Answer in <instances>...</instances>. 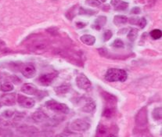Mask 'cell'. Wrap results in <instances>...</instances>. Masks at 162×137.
Segmentation results:
<instances>
[{
	"label": "cell",
	"mask_w": 162,
	"mask_h": 137,
	"mask_svg": "<svg viewBox=\"0 0 162 137\" xmlns=\"http://www.w3.org/2000/svg\"><path fill=\"white\" fill-rule=\"evenodd\" d=\"M0 102L2 104L6 105V106H12L15 104L16 102V95L14 93H9V94H5L1 97Z\"/></svg>",
	"instance_id": "30bf717a"
},
{
	"label": "cell",
	"mask_w": 162,
	"mask_h": 137,
	"mask_svg": "<svg viewBox=\"0 0 162 137\" xmlns=\"http://www.w3.org/2000/svg\"><path fill=\"white\" fill-rule=\"evenodd\" d=\"M113 108H111V107H106V108H105V110H103V115L104 116V117H106V118H110L112 115H113Z\"/></svg>",
	"instance_id": "484cf974"
},
{
	"label": "cell",
	"mask_w": 162,
	"mask_h": 137,
	"mask_svg": "<svg viewBox=\"0 0 162 137\" xmlns=\"http://www.w3.org/2000/svg\"><path fill=\"white\" fill-rule=\"evenodd\" d=\"M1 107H2V103L0 102V108H1Z\"/></svg>",
	"instance_id": "e575fe53"
},
{
	"label": "cell",
	"mask_w": 162,
	"mask_h": 137,
	"mask_svg": "<svg viewBox=\"0 0 162 137\" xmlns=\"http://www.w3.org/2000/svg\"><path fill=\"white\" fill-rule=\"evenodd\" d=\"M101 96H102L103 100L107 103L108 104H110L113 106V105L115 104L116 102H117V98L114 97V95L110 94V93H106V92H103Z\"/></svg>",
	"instance_id": "7c38bea8"
},
{
	"label": "cell",
	"mask_w": 162,
	"mask_h": 137,
	"mask_svg": "<svg viewBox=\"0 0 162 137\" xmlns=\"http://www.w3.org/2000/svg\"><path fill=\"white\" fill-rule=\"evenodd\" d=\"M106 0H100V2H106Z\"/></svg>",
	"instance_id": "836d02e7"
},
{
	"label": "cell",
	"mask_w": 162,
	"mask_h": 137,
	"mask_svg": "<svg viewBox=\"0 0 162 137\" xmlns=\"http://www.w3.org/2000/svg\"><path fill=\"white\" fill-rule=\"evenodd\" d=\"M153 117L155 120H160L162 118V109L161 107L155 108L153 111Z\"/></svg>",
	"instance_id": "cb8c5ba5"
},
{
	"label": "cell",
	"mask_w": 162,
	"mask_h": 137,
	"mask_svg": "<svg viewBox=\"0 0 162 137\" xmlns=\"http://www.w3.org/2000/svg\"><path fill=\"white\" fill-rule=\"evenodd\" d=\"M48 48V43L43 40H37L28 46V49L34 53H43Z\"/></svg>",
	"instance_id": "8992f818"
},
{
	"label": "cell",
	"mask_w": 162,
	"mask_h": 137,
	"mask_svg": "<svg viewBox=\"0 0 162 137\" xmlns=\"http://www.w3.org/2000/svg\"><path fill=\"white\" fill-rule=\"evenodd\" d=\"M33 120L36 122H42L47 119V116L42 111H35L32 114Z\"/></svg>",
	"instance_id": "9a60e30c"
},
{
	"label": "cell",
	"mask_w": 162,
	"mask_h": 137,
	"mask_svg": "<svg viewBox=\"0 0 162 137\" xmlns=\"http://www.w3.org/2000/svg\"><path fill=\"white\" fill-rule=\"evenodd\" d=\"M14 114V112L12 111V110H5V111L2 113V116H3V117H5L6 118H12Z\"/></svg>",
	"instance_id": "f1b7e54d"
},
{
	"label": "cell",
	"mask_w": 162,
	"mask_h": 137,
	"mask_svg": "<svg viewBox=\"0 0 162 137\" xmlns=\"http://www.w3.org/2000/svg\"><path fill=\"white\" fill-rule=\"evenodd\" d=\"M22 75L27 78H31L35 77L36 75V69H35V66L31 64H27L24 65L21 70Z\"/></svg>",
	"instance_id": "9c48e42d"
},
{
	"label": "cell",
	"mask_w": 162,
	"mask_h": 137,
	"mask_svg": "<svg viewBox=\"0 0 162 137\" xmlns=\"http://www.w3.org/2000/svg\"><path fill=\"white\" fill-rule=\"evenodd\" d=\"M58 74L56 72H50V73H46V74H43L39 78L38 81H39L41 85H50L51 83L52 82L55 78H56Z\"/></svg>",
	"instance_id": "ba28073f"
},
{
	"label": "cell",
	"mask_w": 162,
	"mask_h": 137,
	"mask_svg": "<svg viewBox=\"0 0 162 137\" xmlns=\"http://www.w3.org/2000/svg\"><path fill=\"white\" fill-rule=\"evenodd\" d=\"M140 12H141L140 8L138 7V6H135V7L132 8L131 10L132 14H140Z\"/></svg>",
	"instance_id": "4dcf8cb0"
},
{
	"label": "cell",
	"mask_w": 162,
	"mask_h": 137,
	"mask_svg": "<svg viewBox=\"0 0 162 137\" xmlns=\"http://www.w3.org/2000/svg\"><path fill=\"white\" fill-rule=\"evenodd\" d=\"M114 10H118V11H122V10H125L129 7V3L125 2H123L122 0H119L117 3L114 6Z\"/></svg>",
	"instance_id": "e0dca14e"
},
{
	"label": "cell",
	"mask_w": 162,
	"mask_h": 137,
	"mask_svg": "<svg viewBox=\"0 0 162 137\" xmlns=\"http://www.w3.org/2000/svg\"><path fill=\"white\" fill-rule=\"evenodd\" d=\"M112 35H113V34H112L111 31H110V30L106 31L104 32V34H103V38H104V40L105 41L110 40V38L112 37Z\"/></svg>",
	"instance_id": "f546056e"
},
{
	"label": "cell",
	"mask_w": 162,
	"mask_h": 137,
	"mask_svg": "<svg viewBox=\"0 0 162 137\" xmlns=\"http://www.w3.org/2000/svg\"><path fill=\"white\" fill-rule=\"evenodd\" d=\"M71 129L73 131L76 132H85L87 131L90 128V124L87 122L86 121L82 119H76L71 122Z\"/></svg>",
	"instance_id": "277c9868"
},
{
	"label": "cell",
	"mask_w": 162,
	"mask_h": 137,
	"mask_svg": "<svg viewBox=\"0 0 162 137\" xmlns=\"http://www.w3.org/2000/svg\"><path fill=\"white\" fill-rule=\"evenodd\" d=\"M46 106L47 108L56 113H60V114H68L70 112V109L68 106L64 104L56 102L54 100H50L46 103Z\"/></svg>",
	"instance_id": "7a4b0ae2"
},
{
	"label": "cell",
	"mask_w": 162,
	"mask_h": 137,
	"mask_svg": "<svg viewBox=\"0 0 162 137\" xmlns=\"http://www.w3.org/2000/svg\"><path fill=\"white\" fill-rule=\"evenodd\" d=\"M21 92L24 94L35 95L38 93V89H37L36 85L32 83H25L22 85Z\"/></svg>",
	"instance_id": "8fae6325"
},
{
	"label": "cell",
	"mask_w": 162,
	"mask_h": 137,
	"mask_svg": "<svg viewBox=\"0 0 162 137\" xmlns=\"http://www.w3.org/2000/svg\"><path fill=\"white\" fill-rule=\"evenodd\" d=\"M138 33H139L138 29L136 28L131 29L129 32V34H128L127 38L129 39V40H130L131 42H134V41L136 39L137 37H138Z\"/></svg>",
	"instance_id": "44dd1931"
},
{
	"label": "cell",
	"mask_w": 162,
	"mask_h": 137,
	"mask_svg": "<svg viewBox=\"0 0 162 137\" xmlns=\"http://www.w3.org/2000/svg\"><path fill=\"white\" fill-rule=\"evenodd\" d=\"M151 36L153 39L154 40H157V39H160L162 36V32L159 29H154L151 32Z\"/></svg>",
	"instance_id": "7402d4cb"
},
{
	"label": "cell",
	"mask_w": 162,
	"mask_h": 137,
	"mask_svg": "<svg viewBox=\"0 0 162 137\" xmlns=\"http://www.w3.org/2000/svg\"><path fill=\"white\" fill-rule=\"evenodd\" d=\"M14 85L10 82H5L3 83V84H2L1 86H0V89H1L2 92H5V93L11 92V91L14 90Z\"/></svg>",
	"instance_id": "ffe728a7"
},
{
	"label": "cell",
	"mask_w": 162,
	"mask_h": 137,
	"mask_svg": "<svg viewBox=\"0 0 162 137\" xmlns=\"http://www.w3.org/2000/svg\"><path fill=\"white\" fill-rule=\"evenodd\" d=\"M95 109H96V104L93 101H89V102L87 103L85 106L83 107L82 108H81V110L85 112V113H91Z\"/></svg>",
	"instance_id": "2e32d148"
},
{
	"label": "cell",
	"mask_w": 162,
	"mask_h": 137,
	"mask_svg": "<svg viewBox=\"0 0 162 137\" xmlns=\"http://www.w3.org/2000/svg\"><path fill=\"white\" fill-rule=\"evenodd\" d=\"M135 125L139 128H143L147 125L148 117H147V108L143 107L138 111L135 118Z\"/></svg>",
	"instance_id": "3957f363"
},
{
	"label": "cell",
	"mask_w": 162,
	"mask_h": 137,
	"mask_svg": "<svg viewBox=\"0 0 162 137\" xmlns=\"http://www.w3.org/2000/svg\"><path fill=\"white\" fill-rule=\"evenodd\" d=\"M85 4L92 7H98L101 5V2L100 0H86Z\"/></svg>",
	"instance_id": "d4e9b609"
},
{
	"label": "cell",
	"mask_w": 162,
	"mask_h": 137,
	"mask_svg": "<svg viewBox=\"0 0 162 137\" xmlns=\"http://www.w3.org/2000/svg\"><path fill=\"white\" fill-rule=\"evenodd\" d=\"M147 20H146V18H139L138 25L139 26V27H140V28H144V27H146V25H147Z\"/></svg>",
	"instance_id": "83f0119b"
},
{
	"label": "cell",
	"mask_w": 162,
	"mask_h": 137,
	"mask_svg": "<svg viewBox=\"0 0 162 137\" xmlns=\"http://www.w3.org/2000/svg\"><path fill=\"white\" fill-rule=\"evenodd\" d=\"M6 50V45L3 42L0 41V53L3 52V51Z\"/></svg>",
	"instance_id": "d6a6232c"
},
{
	"label": "cell",
	"mask_w": 162,
	"mask_h": 137,
	"mask_svg": "<svg viewBox=\"0 0 162 137\" xmlns=\"http://www.w3.org/2000/svg\"><path fill=\"white\" fill-rule=\"evenodd\" d=\"M113 22L116 26H121L125 24L128 22V18L125 16L123 15H116L114 18Z\"/></svg>",
	"instance_id": "5bb4252c"
},
{
	"label": "cell",
	"mask_w": 162,
	"mask_h": 137,
	"mask_svg": "<svg viewBox=\"0 0 162 137\" xmlns=\"http://www.w3.org/2000/svg\"><path fill=\"white\" fill-rule=\"evenodd\" d=\"M112 46H113L114 48H117V49H122V48H124V46H125L124 43L122 40H121V39H116L114 43H113V45H112Z\"/></svg>",
	"instance_id": "4316f807"
},
{
	"label": "cell",
	"mask_w": 162,
	"mask_h": 137,
	"mask_svg": "<svg viewBox=\"0 0 162 137\" xmlns=\"http://www.w3.org/2000/svg\"><path fill=\"white\" fill-rule=\"evenodd\" d=\"M139 21V18H132L129 19V23L132 24H138Z\"/></svg>",
	"instance_id": "1f68e13d"
},
{
	"label": "cell",
	"mask_w": 162,
	"mask_h": 137,
	"mask_svg": "<svg viewBox=\"0 0 162 137\" xmlns=\"http://www.w3.org/2000/svg\"><path fill=\"white\" fill-rule=\"evenodd\" d=\"M104 135H107V130L103 125H100L97 129V136H104Z\"/></svg>",
	"instance_id": "603a6c76"
},
{
	"label": "cell",
	"mask_w": 162,
	"mask_h": 137,
	"mask_svg": "<svg viewBox=\"0 0 162 137\" xmlns=\"http://www.w3.org/2000/svg\"><path fill=\"white\" fill-rule=\"evenodd\" d=\"M128 78V75L125 70L118 68H110L105 75V79L110 82L114 81H125Z\"/></svg>",
	"instance_id": "6da1fadb"
},
{
	"label": "cell",
	"mask_w": 162,
	"mask_h": 137,
	"mask_svg": "<svg viewBox=\"0 0 162 137\" xmlns=\"http://www.w3.org/2000/svg\"><path fill=\"white\" fill-rule=\"evenodd\" d=\"M17 102L20 106L25 108H32L35 105V100L34 99L25 97L24 95H18Z\"/></svg>",
	"instance_id": "52a82bcc"
},
{
	"label": "cell",
	"mask_w": 162,
	"mask_h": 137,
	"mask_svg": "<svg viewBox=\"0 0 162 137\" xmlns=\"http://www.w3.org/2000/svg\"><path fill=\"white\" fill-rule=\"evenodd\" d=\"M70 89H71V86H69V85H63L55 88V91H56V93L59 95L65 94V93H68Z\"/></svg>",
	"instance_id": "d6986e66"
},
{
	"label": "cell",
	"mask_w": 162,
	"mask_h": 137,
	"mask_svg": "<svg viewBox=\"0 0 162 137\" xmlns=\"http://www.w3.org/2000/svg\"><path fill=\"white\" fill-rule=\"evenodd\" d=\"M106 22V17H103V16H101V17H99L98 18L96 21V24H95V27L97 29H100L103 26L105 25V24Z\"/></svg>",
	"instance_id": "ac0fdd59"
},
{
	"label": "cell",
	"mask_w": 162,
	"mask_h": 137,
	"mask_svg": "<svg viewBox=\"0 0 162 137\" xmlns=\"http://www.w3.org/2000/svg\"><path fill=\"white\" fill-rule=\"evenodd\" d=\"M76 85L80 89L82 90H89L92 86V83L90 80L84 75V74H80L77 76L75 79Z\"/></svg>",
	"instance_id": "5b68a950"
},
{
	"label": "cell",
	"mask_w": 162,
	"mask_h": 137,
	"mask_svg": "<svg viewBox=\"0 0 162 137\" xmlns=\"http://www.w3.org/2000/svg\"><path fill=\"white\" fill-rule=\"evenodd\" d=\"M80 40L86 46H93L96 43V38L91 35H84L81 36Z\"/></svg>",
	"instance_id": "4fadbf2b"
}]
</instances>
